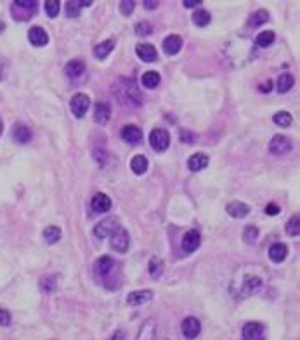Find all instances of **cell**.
Listing matches in <instances>:
<instances>
[{"mask_svg":"<svg viewBox=\"0 0 300 340\" xmlns=\"http://www.w3.org/2000/svg\"><path fill=\"white\" fill-rule=\"evenodd\" d=\"M91 208L95 214H104V212H110L111 208V198L104 193H97V195L92 198Z\"/></svg>","mask_w":300,"mask_h":340,"instance_id":"obj_14","label":"cell"},{"mask_svg":"<svg viewBox=\"0 0 300 340\" xmlns=\"http://www.w3.org/2000/svg\"><path fill=\"white\" fill-rule=\"evenodd\" d=\"M136 52H137V56L146 63H153L158 59V50H156L155 45H151V44H139Z\"/></svg>","mask_w":300,"mask_h":340,"instance_id":"obj_18","label":"cell"},{"mask_svg":"<svg viewBox=\"0 0 300 340\" xmlns=\"http://www.w3.org/2000/svg\"><path fill=\"white\" fill-rule=\"evenodd\" d=\"M0 325L2 326L11 325V314H9L5 309H0Z\"/></svg>","mask_w":300,"mask_h":340,"instance_id":"obj_43","label":"cell"},{"mask_svg":"<svg viewBox=\"0 0 300 340\" xmlns=\"http://www.w3.org/2000/svg\"><path fill=\"white\" fill-rule=\"evenodd\" d=\"M293 84H295L293 75H290V73H283V75L277 77V92L285 94V92H288L290 89L293 87Z\"/></svg>","mask_w":300,"mask_h":340,"instance_id":"obj_28","label":"cell"},{"mask_svg":"<svg viewBox=\"0 0 300 340\" xmlns=\"http://www.w3.org/2000/svg\"><path fill=\"white\" fill-rule=\"evenodd\" d=\"M266 214L267 215H277L279 214V206H277L276 203H269V205L266 206Z\"/></svg>","mask_w":300,"mask_h":340,"instance_id":"obj_44","label":"cell"},{"mask_svg":"<svg viewBox=\"0 0 300 340\" xmlns=\"http://www.w3.org/2000/svg\"><path fill=\"white\" fill-rule=\"evenodd\" d=\"M186 7H196V5H202V2L200 0H184L183 2Z\"/></svg>","mask_w":300,"mask_h":340,"instance_id":"obj_47","label":"cell"},{"mask_svg":"<svg viewBox=\"0 0 300 340\" xmlns=\"http://www.w3.org/2000/svg\"><path fill=\"white\" fill-rule=\"evenodd\" d=\"M110 340H127V333L123 332V330H116V332L110 337Z\"/></svg>","mask_w":300,"mask_h":340,"instance_id":"obj_45","label":"cell"},{"mask_svg":"<svg viewBox=\"0 0 300 340\" xmlns=\"http://www.w3.org/2000/svg\"><path fill=\"white\" fill-rule=\"evenodd\" d=\"M153 298V292L151 290H137V292H130L127 295V304L132 307L142 306L146 302H149Z\"/></svg>","mask_w":300,"mask_h":340,"instance_id":"obj_15","label":"cell"},{"mask_svg":"<svg viewBox=\"0 0 300 340\" xmlns=\"http://www.w3.org/2000/svg\"><path fill=\"white\" fill-rule=\"evenodd\" d=\"M37 2H28V0H18L12 5V16L18 21H26L30 16L35 14L37 11Z\"/></svg>","mask_w":300,"mask_h":340,"instance_id":"obj_3","label":"cell"},{"mask_svg":"<svg viewBox=\"0 0 300 340\" xmlns=\"http://www.w3.org/2000/svg\"><path fill=\"white\" fill-rule=\"evenodd\" d=\"M61 234H63L61 227H57V226H47L46 229H44V240L49 245H54L61 240Z\"/></svg>","mask_w":300,"mask_h":340,"instance_id":"obj_27","label":"cell"},{"mask_svg":"<svg viewBox=\"0 0 300 340\" xmlns=\"http://www.w3.org/2000/svg\"><path fill=\"white\" fill-rule=\"evenodd\" d=\"M181 49H183V40H181L179 35H168L163 40V50L168 56H175Z\"/></svg>","mask_w":300,"mask_h":340,"instance_id":"obj_19","label":"cell"},{"mask_svg":"<svg viewBox=\"0 0 300 340\" xmlns=\"http://www.w3.org/2000/svg\"><path fill=\"white\" fill-rule=\"evenodd\" d=\"M113 259L108 255H103V257H99L97 260H95L94 264V272L99 276V278H106V276L111 274V271H113Z\"/></svg>","mask_w":300,"mask_h":340,"instance_id":"obj_12","label":"cell"},{"mask_svg":"<svg viewBox=\"0 0 300 340\" xmlns=\"http://www.w3.org/2000/svg\"><path fill=\"white\" fill-rule=\"evenodd\" d=\"M130 168H132L136 174H144L148 170V158L142 157V155H137L130 161Z\"/></svg>","mask_w":300,"mask_h":340,"instance_id":"obj_29","label":"cell"},{"mask_svg":"<svg viewBox=\"0 0 300 340\" xmlns=\"http://www.w3.org/2000/svg\"><path fill=\"white\" fill-rule=\"evenodd\" d=\"M118 227H120V221H118V217H113V215H111V217L104 219V221H101L97 226H95L94 236L99 238V240H104V238L111 236Z\"/></svg>","mask_w":300,"mask_h":340,"instance_id":"obj_4","label":"cell"},{"mask_svg":"<svg viewBox=\"0 0 300 340\" xmlns=\"http://www.w3.org/2000/svg\"><path fill=\"white\" fill-rule=\"evenodd\" d=\"M130 247V236L127 233V229L118 227L113 234H111V249L116 250L120 253H125Z\"/></svg>","mask_w":300,"mask_h":340,"instance_id":"obj_7","label":"cell"},{"mask_svg":"<svg viewBox=\"0 0 300 340\" xmlns=\"http://www.w3.org/2000/svg\"><path fill=\"white\" fill-rule=\"evenodd\" d=\"M286 233H288L290 236H299V233H300V219H299V215H293V217L288 221V224H286Z\"/></svg>","mask_w":300,"mask_h":340,"instance_id":"obj_36","label":"cell"},{"mask_svg":"<svg viewBox=\"0 0 300 340\" xmlns=\"http://www.w3.org/2000/svg\"><path fill=\"white\" fill-rule=\"evenodd\" d=\"M122 139L129 144H141L142 141V132L139 127L136 125H125L122 129Z\"/></svg>","mask_w":300,"mask_h":340,"instance_id":"obj_16","label":"cell"},{"mask_svg":"<svg viewBox=\"0 0 300 340\" xmlns=\"http://www.w3.org/2000/svg\"><path fill=\"white\" fill-rule=\"evenodd\" d=\"M61 11V4L57 2V0H47L46 2V12L49 18H56Z\"/></svg>","mask_w":300,"mask_h":340,"instance_id":"obj_37","label":"cell"},{"mask_svg":"<svg viewBox=\"0 0 300 340\" xmlns=\"http://www.w3.org/2000/svg\"><path fill=\"white\" fill-rule=\"evenodd\" d=\"M200 332H202V325H200V321L196 317L189 316L183 321V333L187 340H194L200 335Z\"/></svg>","mask_w":300,"mask_h":340,"instance_id":"obj_11","label":"cell"},{"mask_svg":"<svg viewBox=\"0 0 300 340\" xmlns=\"http://www.w3.org/2000/svg\"><path fill=\"white\" fill-rule=\"evenodd\" d=\"M113 94L118 99V103H122L123 106L137 108L142 104V94L132 78H118L116 84L113 85Z\"/></svg>","mask_w":300,"mask_h":340,"instance_id":"obj_2","label":"cell"},{"mask_svg":"<svg viewBox=\"0 0 300 340\" xmlns=\"http://www.w3.org/2000/svg\"><path fill=\"white\" fill-rule=\"evenodd\" d=\"M162 271H163V262H162V259H160V257H153V259L149 260V276L156 279L162 276Z\"/></svg>","mask_w":300,"mask_h":340,"instance_id":"obj_33","label":"cell"},{"mask_svg":"<svg viewBox=\"0 0 300 340\" xmlns=\"http://www.w3.org/2000/svg\"><path fill=\"white\" fill-rule=\"evenodd\" d=\"M149 142L155 151H165L170 146V134L165 129H155L149 134Z\"/></svg>","mask_w":300,"mask_h":340,"instance_id":"obj_6","label":"cell"},{"mask_svg":"<svg viewBox=\"0 0 300 340\" xmlns=\"http://www.w3.org/2000/svg\"><path fill=\"white\" fill-rule=\"evenodd\" d=\"M144 5H146V9H149V11H153V9H156V5H158V2H148V0H146Z\"/></svg>","mask_w":300,"mask_h":340,"instance_id":"obj_48","label":"cell"},{"mask_svg":"<svg viewBox=\"0 0 300 340\" xmlns=\"http://www.w3.org/2000/svg\"><path fill=\"white\" fill-rule=\"evenodd\" d=\"M137 340H156V323L155 319H146L142 323Z\"/></svg>","mask_w":300,"mask_h":340,"instance_id":"obj_20","label":"cell"},{"mask_svg":"<svg viewBox=\"0 0 300 340\" xmlns=\"http://www.w3.org/2000/svg\"><path fill=\"white\" fill-rule=\"evenodd\" d=\"M12 137L19 144H26L31 139V130L26 125H16L14 130H12Z\"/></svg>","mask_w":300,"mask_h":340,"instance_id":"obj_25","label":"cell"},{"mask_svg":"<svg viewBox=\"0 0 300 340\" xmlns=\"http://www.w3.org/2000/svg\"><path fill=\"white\" fill-rule=\"evenodd\" d=\"M200 243H202V234H200V231H198V229H189L183 238V250L186 253H193V252H196V250H198Z\"/></svg>","mask_w":300,"mask_h":340,"instance_id":"obj_10","label":"cell"},{"mask_svg":"<svg viewBox=\"0 0 300 340\" xmlns=\"http://www.w3.org/2000/svg\"><path fill=\"white\" fill-rule=\"evenodd\" d=\"M89 106H91V99H89V96L82 94V92L75 94V96L71 97V101H69L71 113L76 116V118H84L85 113H87V110H89Z\"/></svg>","mask_w":300,"mask_h":340,"instance_id":"obj_5","label":"cell"},{"mask_svg":"<svg viewBox=\"0 0 300 340\" xmlns=\"http://www.w3.org/2000/svg\"><path fill=\"white\" fill-rule=\"evenodd\" d=\"M136 33L141 37H148V35H151V24L148 21H141L139 24H136Z\"/></svg>","mask_w":300,"mask_h":340,"instance_id":"obj_41","label":"cell"},{"mask_svg":"<svg viewBox=\"0 0 300 340\" xmlns=\"http://www.w3.org/2000/svg\"><path fill=\"white\" fill-rule=\"evenodd\" d=\"M269 89H271V80H267L266 82V85H262V87H260V92H269Z\"/></svg>","mask_w":300,"mask_h":340,"instance_id":"obj_49","label":"cell"},{"mask_svg":"<svg viewBox=\"0 0 300 340\" xmlns=\"http://www.w3.org/2000/svg\"><path fill=\"white\" fill-rule=\"evenodd\" d=\"M113 49H115V40H104V42L97 44L94 47V56L97 59H106Z\"/></svg>","mask_w":300,"mask_h":340,"instance_id":"obj_26","label":"cell"},{"mask_svg":"<svg viewBox=\"0 0 300 340\" xmlns=\"http://www.w3.org/2000/svg\"><path fill=\"white\" fill-rule=\"evenodd\" d=\"M258 238V229L255 227V226H247L245 227V233H243V240L247 241V243H255Z\"/></svg>","mask_w":300,"mask_h":340,"instance_id":"obj_38","label":"cell"},{"mask_svg":"<svg viewBox=\"0 0 300 340\" xmlns=\"http://www.w3.org/2000/svg\"><path fill=\"white\" fill-rule=\"evenodd\" d=\"M4 75H5V66H4V63H2V59H0V80L4 78Z\"/></svg>","mask_w":300,"mask_h":340,"instance_id":"obj_50","label":"cell"},{"mask_svg":"<svg viewBox=\"0 0 300 340\" xmlns=\"http://www.w3.org/2000/svg\"><path fill=\"white\" fill-rule=\"evenodd\" d=\"M142 85L146 89H155L160 85V75L156 71H146L142 75Z\"/></svg>","mask_w":300,"mask_h":340,"instance_id":"obj_32","label":"cell"},{"mask_svg":"<svg viewBox=\"0 0 300 340\" xmlns=\"http://www.w3.org/2000/svg\"><path fill=\"white\" fill-rule=\"evenodd\" d=\"M193 21L196 26H207V24L212 21V16H210L205 9H198V11H194V14H193Z\"/></svg>","mask_w":300,"mask_h":340,"instance_id":"obj_31","label":"cell"},{"mask_svg":"<svg viewBox=\"0 0 300 340\" xmlns=\"http://www.w3.org/2000/svg\"><path fill=\"white\" fill-rule=\"evenodd\" d=\"M80 9H82V2H68L66 4V14H68V18H76L80 14Z\"/></svg>","mask_w":300,"mask_h":340,"instance_id":"obj_39","label":"cell"},{"mask_svg":"<svg viewBox=\"0 0 300 340\" xmlns=\"http://www.w3.org/2000/svg\"><path fill=\"white\" fill-rule=\"evenodd\" d=\"M134 5H136V2H132V0H123V2H120V11L123 16H130L134 11Z\"/></svg>","mask_w":300,"mask_h":340,"instance_id":"obj_42","label":"cell"},{"mask_svg":"<svg viewBox=\"0 0 300 340\" xmlns=\"http://www.w3.org/2000/svg\"><path fill=\"white\" fill-rule=\"evenodd\" d=\"M243 340H266V328L262 323L250 321L243 326Z\"/></svg>","mask_w":300,"mask_h":340,"instance_id":"obj_8","label":"cell"},{"mask_svg":"<svg viewBox=\"0 0 300 340\" xmlns=\"http://www.w3.org/2000/svg\"><path fill=\"white\" fill-rule=\"evenodd\" d=\"M110 115H111V106L108 103H97L95 104V113H94V118H95V123L99 125H104V123L110 120Z\"/></svg>","mask_w":300,"mask_h":340,"instance_id":"obj_23","label":"cell"},{"mask_svg":"<svg viewBox=\"0 0 300 340\" xmlns=\"http://www.w3.org/2000/svg\"><path fill=\"white\" fill-rule=\"evenodd\" d=\"M288 257V247L285 243H274L273 247L269 249V259L273 262L279 264Z\"/></svg>","mask_w":300,"mask_h":340,"instance_id":"obj_21","label":"cell"},{"mask_svg":"<svg viewBox=\"0 0 300 340\" xmlns=\"http://www.w3.org/2000/svg\"><path fill=\"white\" fill-rule=\"evenodd\" d=\"M28 40L31 42V45L44 47V45H47V42H49V35H47V31L44 30L42 26H33V28H30V31H28Z\"/></svg>","mask_w":300,"mask_h":340,"instance_id":"obj_13","label":"cell"},{"mask_svg":"<svg viewBox=\"0 0 300 340\" xmlns=\"http://www.w3.org/2000/svg\"><path fill=\"white\" fill-rule=\"evenodd\" d=\"M207 165H208V157H207L205 153H194L193 157L187 160V167H189V170H193V172H200V170L207 168Z\"/></svg>","mask_w":300,"mask_h":340,"instance_id":"obj_22","label":"cell"},{"mask_svg":"<svg viewBox=\"0 0 300 340\" xmlns=\"http://www.w3.org/2000/svg\"><path fill=\"white\" fill-rule=\"evenodd\" d=\"M273 120H274V123H276V125H279V127H290V125H292L293 116L290 115L288 111H277Z\"/></svg>","mask_w":300,"mask_h":340,"instance_id":"obj_35","label":"cell"},{"mask_svg":"<svg viewBox=\"0 0 300 340\" xmlns=\"http://www.w3.org/2000/svg\"><path fill=\"white\" fill-rule=\"evenodd\" d=\"M292 139L290 137H286V136H283V134H277V136H274L273 139H271V142H269V151L273 155H285V153H288L290 149H292Z\"/></svg>","mask_w":300,"mask_h":340,"instance_id":"obj_9","label":"cell"},{"mask_svg":"<svg viewBox=\"0 0 300 340\" xmlns=\"http://www.w3.org/2000/svg\"><path fill=\"white\" fill-rule=\"evenodd\" d=\"M85 71V66L82 61H78V59H73V61H69L68 65H66L65 68V73H66V77L69 78H78L82 77Z\"/></svg>","mask_w":300,"mask_h":340,"instance_id":"obj_24","label":"cell"},{"mask_svg":"<svg viewBox=\"0 0 300 340\" xmlns=\"http://www.w3.org/2000/svg\"><path fill=\"white\" fill-rule=\"evenodd\" d=\"M226 210H228V214L231 215V217L243 219V217H247V215L250 214V206H248L247 203H243V202H231V203H228Z\"/></svg>","mask_w":300,"mask_h":340,"instance_id":"obj_17","label":"cell"},{"mask_svg":"<svg viewBox=\"0 0 300 340\" xmlns=\"http://www.w3.org/2000/svg\"><path fill=\"white\" fill-rule=\"evenodd\" d=\"M255 266H245L234 274L231 281V295L234 300H245L252 295L258 294L264 287V274L258 271H254Z\"/></svg>","mask_w":300,"mask_h":340,"instance_id":"obj_1","label":"cell"},{"mask_svg":"<svg viewBox=\"0 0 300 340\" xmlns=\"http://www.w3.org/2000/svg\"><path fill=\"white\" fill-rule=\"evenodd\" d=\"M181 141H184V142H191V141H194V136H191L189 132H183V134H181Z\"/></svg>","mask_w":300,"mask_h":340,"instance_id":"obj_46","label":"cell"},{"mask_svg":"<svg viewBox=\"0 0 300 340\" xmlns=\"http://www.w3.org/2000/svg\"><path fill=\"white\" fill-rule=\"evenodd\" d=\"M274 39H276L274 31H260V33L257 35V39H255V44H257L258 47H269V45H273Z\"/></svg>","mask_w":300,"mask_h":340,"instance_id":"obj_30","label":"cell"},{"mask_svg":"<svg viewBox=\"0 0 300 340\" xmlns=\"http://www.w3.org/2000/svg\"><path fill=\"white\" fill-rule=\"evenodd\" d=\"M269 21V12L267 11H257L255 14H252L250 16V26H260V24H264V23H267Z\"/></svg>","mask_w":300,"mask_h":340,"instance_id":"obj_34","label":"cell"},{"mask_svg":"<svg viewBox=\"0 0 300 340\" xmlns=\"http://www.w3.org/2000/svg\"><path fill=\"white\" fill-rule=\"evenodd\" d=\"M40 288H42L44 292H54L56 290V278H54V276L44 278L42 281H40Z\"/></svg>","mask_w":300,"mask_h":340,"instance_id":"obj_40","label":"cell"}]
</instances>
